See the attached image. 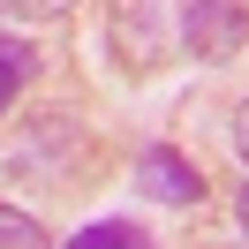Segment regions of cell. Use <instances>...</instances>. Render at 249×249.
<instances>
[{
  "mask_svg": "<svg viewBox=\"0 0 249 249\" xmlns=\"http://www.w3.org/2000/svg\"><path fill=\"white\" fill-rule=\"evenodd\" d=\"M181 46V0H121L113 8V61L128 76H151Z\"/></svg>",
  "mask_w": 249,
  "mask_h": 249,
  "instance_id": "6da1fadb",
  "label": "cell"
},
{
  "mask_svg": "<svg viewBox=\"0 0 249 249\" xmlns=\"http://www.w3.org/2000/svg\"><path fill=\"white\" fill-rule=\"evenodd\" d=\"M181 46L196 61H234L249 46V0H181Z\"/></svg>",
  "mask_w": 249,
  "mask_h": 249,
  "instance_id": "7a4b0ae2",
  "label": "cell"
},
{
  "mask_svg": "<svg viewBox=\"0 0 249 249\" xmlns=\"http://www.w3.org/2000/svg\"><path fill=\"white\" fill-rule=\"evenodd\" d=\"M143 189L166 196V204H196V196H204V174L189 166L174 143H151V151H143Z\"/></svg>",
  "mask_w": 249,
  "mask_h": 249,
  "instance_id": "3957f363",
  "label": "cell"
},
{
  "mask_svg": "<svg viewBox=\"0 0 249 249\" xmlns=\"http://www.w3.org/2000/svg\"><path fill=\"white\" fill-rule=\"evenodd\" d=\"M68 249H159L143 227H128V219H98V227L68 234Z\"/></svg>",
  "mask_w": 249,
  "mask_h": 249,
  "instance_id": "277c9868",
  "label": "cell"
},
{
  "mask_svg": "<svg viewBox=\"0 0 249 249\" xmlns=\"http://www.w3.org/2000/svg\"><path fill=\"white\" fill-rule=\"evenodd\" d=\"M0 249H53V242H46V227H38L31 212L0 204Z\"/></svg>",
  "mask_w": 249,
  "mask_h": 249,
  "instance_id": "5b68a950",
  "label": "cell"
},
{
  "mask_svg": "<svg viewBox=\"0 0 249 249\" xmlns=\"http://www.w3.org/2000/svg\"><path fill=\"white\" fill-rule=\"evenodd\" d=\"M31 76V46H0V106H8V91Z\"/></svg>",
  "mask_w": 249,
  "mask_h": 249,
  "instance_id": "8992f818",
  "label": "cell"
},
{
  "mask_svg": "<svg viewBox=\"0 0 249 249\" xmlns=\"http://www.w3.org/2000/svg\"><path fill=\"white\" fill-rule=\"evenodd\" d=\"M8 16H23V23H46V16H68L76 0H0Z\"/></svg>",
  "mask_w": 249,
  "mask_h": 249,
  "instance_id": "52a82bcc",
  "label": "cell"
},
{
  "mask_svg": "<svg viewBox=\"0 0 249 249\" xmlns=\"http://www.w3.org/2000/svg\"><path fill=\"white\" fill-rule=\"evenodd\" d=\"M234 151L249 159V98H242V113H234Z\"/></svg>",
  "mask_w": 249,
  "mask_h": 249,
  "instance_id": "ba28073f",
  "label": "cell"
},
{
  "mask_svg": "<svg viewBox=\"0 0 249 249\" xmlns=\"http://www.w3.org/2000/svg\"><path fill=\"white\" fill-rule=\"evenodd\" d=\"M234 219H242V234H249V181L234 189Z\"/></svg>",
  "mask_w": 249,
  "mask_h": 249,
  "instance_id": "9c48e42d",
  "label": "cell"
},
{
  "mask_svg": "<svg viewBox=\"0 0 249 249\" xmlns=\"http://www.w3.org/2000/svg\"><path fill=\"white\" fill-rule=\"evenodd\" d=\"M242 249H249V242H242Z\"/></svg>",
  "mask_w": 249,
  "mask_h": 249,
  "instance_id": "30bf717a",
  "label": "cell"
}]
</instances>
